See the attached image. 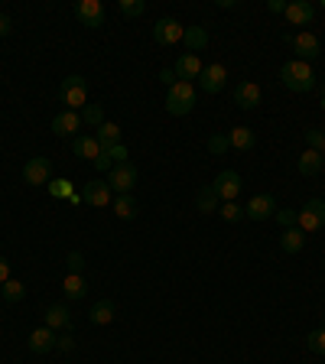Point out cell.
<instances>
[{"label": "cell", "instance_id": "cell-17", "mask_svg": "<svg viewBox=\"0 0 325 364\" xmlns=\"http://www.w3.org/2000/svg\"><path fill=\"white\" fill-rule=\"evenodd\" d=\"M55 341H59V332H53L49 326H43V329H33L26 345H30L33 355H49V351L55 348Z\"/></svg>", "mask_w": 325, "mask_h": 364}, {"label": "cell", "instance_id": "cell-31", "mask_svg": "<svg viewBox=\"0 0 325 364\" xmlns=\"http://www.w3.org/2000/svg\"><path fill=\"white\" fill-rule=\"evenodd\" d=\"M117 10H121L127 20H137V16H143L147 4H143V0H121V4H117Z\"/></svg>", "mask_w": 325, "mask_h": 364}, {"label": "cell", "instance_id": "cell-42", "mask_svg": "<svg viewBox=\"0 0 325 364\" xmlns=\"http://www.w3.org/2000/svg\"><path fill=\"white\" fill-rule=\"evenodd\" d=\"M55 348H59V351H72V348H75V338H72L69 332L59 335V341H55Z\"/></svg>", "mask_w": 325, "mask_h": 364}, {"label": "cell", "instance_id": "cell-39", "mask_svg": "<svg viewBox=\"0 0 325 364\" xmlns=\"http://www.w3.org/2000/svg\"><path fill=\"white\" fill-rule=\"evenodd\" d=\"M92 166H94L98 172H111V170H114V156H111V150H101V156L94 160Z\"/></svg>", "mask_w": 325, "mask_h": 364}, {"label": "cell", "instance_id": "cell-21", "mask_svg": "<svg viewBox=\"0 0 325 364\" xmlns=\"http://www.w3.org/2000/svg\"><path fill=\"white\" fill-rule=\"evenodd\" d=\"M46 326L53 329V332H59V329H65L69 332V326H72V312H69V306H49L46 309Z\"/></svg>", "mask_w": 325, "mask_h": 364}, {"label": "cell", "instance_id": "cell-29", "mask_svg": "<svg viewBox=\"0 0 325 364\" xmlns=\"http://www.w3.org/2000/svg\"><path fill=\"white\" fill-rule=\"evenodd\" d=\"M111 209H114V215H117V218L131 221V218H137V199H133V195H117Z\"/></svg>", "mask_w": 325, "mask_h": 364}, {"label": "cell", "instance_id": "cell-28", "mask_svg": "<svg viewBox=\"0 0 325 364\" xmlns=\"http://www.w3.org/2000/svg\"><path fill=\"white\" fill-rule=\"evenodd\" d=\"M228 140H231V150H254V143H257L250 127H234V131L228 133Z\"/></svg>", "mask_w": 325, "mask_h": 364}, {"label": "cell", "instance_id": "cell-13", "mask_svg": "<svg viewBox=\"0 0 325 364\" xmlns=\"http://www.w3.org/2000/svg\"><path fill=\"white\" fill-rule=\"evenodd\" d=\"M234 104H238L241 111H257L263 104V88L257 85V82H241V85L234 88Z\"/></svg>", "mask_w": 325, "mask_h": 364}, {"label": "cell", "instance_id": "cell-22", "mask_svg": "<svg viewBox=\"0 0 325 364\" xmlns=\"http://www.w3.org/2000/svg\"><path fill=\"white\" fill-rule=\"evenodd\" d=\"M302 244H306V231H299V228H283V234H280L283 254H299Z\"/></svg>", "mask_w": 325, "mask_h": 364}, {"label": "cell", "instance_id": "cell-2", "mask_svg": "<svg viewBox=\"0 0 325 364\" xmlns=\"http://www.w3.org/2000/svg\"><path fill=\"white\" fill-rule=\"evenodd\" d=\"M195 108V85L192 82H176L172 88H166V111L172 117H182Z\"/></svg>", "mask_w": 325, "mask_h": 364}, {"label": "cell", "instance_id": "cell-23", "mask_svg": "<svg viewBox=\"0 0 325 364\" xmlns=\"http://www.w3.org/2000/svg\"><path fill=\"white\" fill-rule=\"evenodd\" d=\"M114 316H117V309H114V302H111V299H98L92 306V312H88V319H92L94 326H111V322H114Z\"/></svg>", "mask_w": 325, "mask_h": 364}, {"label": "cell", "instance_id": "cell-14", "mask_svg": "<svg viewBox=\"0 0 325 364\" xmlns=\"http://www.w3.org/2000/svg\"><path fill=\"white\" fill-rule=\"evenodd\" d=\"M82 202H88L92 209H108V205H111V186H108V179H92V182H85Z\"/></svg>", "mask_w": 325, "mask_h": 364}, {"label": "cell", "instance_id": "cell-40", "mask_svg": "<svg viewBox=\"0 0 325 364\" xmlns=\"http://www.w3.org/2000/svg\"><path fill=\"white\" fill-rule=\"evenodd\" d=\"M111 156H114V166H117V163H131V160H127L131 153H127L124 143H117V147H111Z\"/></svg>", "mask_w": 325, "mask_h": 364}, {"label": "cell", "instance_id": "cell-9", "mask_svg": "<svg viewBox=\"0 0 325 364\" xmlns=\"http://www.w3.org/2000/svg\"><path fill=\"white\" fill-rule=\"evenodd\" d=\"M23 182L30 186H49L53 182V160L49 156H33L23 166Z\"/></svg>", "mask_w": 325, "mask_h": 364}, {"label": "cell", "instance_id": "cell-4", "mask_svg": "<svg viewBox=\"0 0 325 364\" xmlns=\"http://www.w3.org/2000/svg\"><path fill=\"white\" fill-rule=\"evenodd\" d=\"M322 225H325V202L322 199H309L299 211H296V228H299V231L312 234Z\"/></svg>", "mask_w": 325, "mask_h": 364}, {"label": "cell", "instance_id": "cell-36", "mask_svg": "<svg viewBox=\"0 0 325 364\" xmlns=\"http://www.w3.org/2000/svg\"><path fill=\"white\" fill-rule=\"evenodd\" d=\"M49 195H53V199H69L72 182L69 179H53V182H49Z\"/></svg>", "mask_w": 325, "mask_h": 364}, {"label": "cell", "instance_id": "cell-44", "mask_svg": "<svg viewBox=\"0 0 325 364\" xmlns=\"http://www.w3.org/2000/svg\"><path fill=\"white\" fill-rule=\"evenodd\" d=\"M267 7H270V13H287V0H270Z\"/></svg>", "mask_w": 325, "mask_h": 364}, {"label": "cell", "instance_id": "cell-26", "mask_svg": "<svg viewBox=\"0 0 325 364\" xmlns=\"http://www.w3.org/2000/svg\"><path fill=\"white\" fill-rule=\"evenodd\" d=\"M94 140L101 143V150H111L121 143V127L114 124V121H104V124L98 127V133H94Z\"/></svg>", "mask_w": 325, "mask_h": 364}, {"label": "cell", "instance_id": "cell-32", "mask_svg": "<svg viewBox=\"0 0 325 364\" xmlns=\"http://www.w3.org/2000/svg\"><path fill=\"white\" fill-rule=\"evenodd\" d=\"M218 215L234 225V221H241V218H244V209H241L238 202H221V205H218Z\"/></svg>", "mask_w": 325, "mask_h": 364}, {"label": "cell", "instance_id": "cell-8", "mask_svg": "<svg viewBox=\"0 0 325 364\" xmlns=\"http://www.w3.org/2000/svg\"><path fill=\"white\" fill-rule=\"evenodd\" d=\"M182 36H186V26L179 23L176 16H160V20H156L153 39L160 46H176V43H182Z\"/></svg>", "mask_w": 325, "mask_h": 364}, {"label": "cell", "instance_id": "cell-12", "mask_svg": "<svg viewBox=\"0 0 325 364\" xmlns=\"http://www.w3.org/2000/svg\"><path fill=\"white\" fill-rule=\"evenodd\" d=\"M225 85H228V69H225L221 62H211V65H205V69H202L199 88H202L205 94H218Z\"/></svg>", "mask_w": 325, "mask_h": 364}, {"label": "cell", "instance_id": "cell-10", "mask_svg": "<svg viewBox=\"0 0 325 364\" xmlns=\"http://www.w3.org/2000/svg\"><path fill=\"white\" fill-rule=\"evenodd\" d=\"M277 215V199H273L270 192H257L254 199L244 205V218H250V221H267V218Z\"/></svg>", "mask_w": 325, "mask_h": 364}, {"label": "cell", "instance_id": "cell-11", "mask_svg": "<svg viewBox=\"0 0 325 364\" xmlns=\"http://www.w3.org/2000/svg\"><path fill=\"white\" fill-rule=\"evenodd\" d=\"M241 186H244V182H241V176L234 170H221L215 176V182H211V189L218 192V199L221 202H238Z\"/></svg>", "mask_w": 325, "mask_h": 364}, {"label": "cell", "instance_id": "cell-5", "mask_svg": "<svg viewBox=\"0 0 325 364\" xmlns=\"http://www.w3.org/2000/svg\"><path fill=\"white\" fill-rule=\"evenodd\" d=\"M287 43L293 46L296 59H299V62H309V65H312V59H319V53H322L319 36H316V33H309V30L296 33V36H287Z\"/></svg>", "mask_w": 325, "mask_h": 364}, {"label": "cell", "instance_id": "cell-41", "mask_svg": "<svg viewBox=\"0 0 325 364\" xmlns=\"http://www.w3.org/2000/svg\"><path fill=\"white\" fill-rule=\"evenodd\" d=\"M273 218H277L283 228H296V211H277Z\"/></svg>", "mask_w": 325, "mask_h": 364}, {"label": "cell", "instance_id": "cell-16", "mask_svg": "<svg viewBox=\"0 0 325 364\" xmlns=\"http://www.w3.org/2000/svg\"><path fill=\"white\" fill-rule=\"evenodd\" d=\"M202 69H205V65H202V59L195 53H182L176 59V65H172V72H176V78L179 82H199V75H202Z\"/></svg>", "mask_w": 325, "mask_h": 364}, {"label": "cell", "instance_id": "cell-35", "mask_svg": "<svg viewBox=\"0 0 325 364\" xmlns=\"http://www.w3.org/2000/svg\"><path fill=\"white\" fill-rule=\"evenodd\" d=\"M82 121L92 127H101L104 124V111H101V104H85V114H82Z\"/></svg>", "mask_w": 325, "mask_h": 364}, {"label": "cell", "instance_id": "cell-34", "mask_svg": "<svg viewBox=\"0 0 325 364\" xmlns=\"http://www.w3.org/2000/svg\"><path fill=\"white\" fill-rule=\"evenodd\" d=\"M306 345H309V351H316V355H325V329H312V332L306 335Z\"/></svg>", "mask_w": 325, "mask_h": 364}, {"label": "cell", "instance_id": "cell-1", "mask_svg": "<svg viewBox=\"0 0 325 364\" xmlns=\"http://www.w3.org/2000/svg\"><path fill=\"white\" fill-rule=\"evenodd\" d=\"M280 82H283V88H290V92L306 94V92H312V88H316V69H312L309 62L290 59V62L280 69Z\"/></svg>", "mask_w": 325, "mask_h": 364}, {"label": "cell", "instance_id": "cell-33", "mask_svg": "<svg viewBox=\"0 0 325 364\" xmlns=\"http://www.w3.org/2000/svg\"><path fill=\"white\" fill-rule=\"evenodd\" d=\"M209 150L215 156H225L228 150H231V140H228V133H211V137H209Z\"/></svg>", "mask_w": 325, "mask_h": 364}, {"label": "cell", "instance_id": "cell-19", "mask_svg": "<svg viewBox=\"0 0 325 364\" xmlns=\"http://www.w3.org/2000/svg\"><path fill=\"white\" fill-rule=\"evenodd\" d=\"M296 170H299V176H306V179L319 176V172L325 170V156L316 153V150H302L299 160H296Z\"/></svg>", "mask_w": 325, "mask_h": 364}, {"label": "cell", "instance_id": "cell-46", "mask_svg": "<svg viewBox=\"0 0 325 364\" xmlns=\"http://www.w3.org/2000/svg\"><path fill=\"white\" fill-rule=\"evenodd\" d=\"M7 33H10V16H7V13H0V39L7 36Z\"/></svg>", "mask_w": 325, "mask_h": 364}, {"label": "cell", "instance_id": "cell-38", "mask_svg": "<svg viewBox=\"0 0 325 364\" xmlns=\"http://www.w3.org/2000/svg\"><path fill=\"white\" fill-rule=\"evenodd\" d=\"M65 264H69V273H82V277H85V254H82V250H69Z\"/></svg>", "mask_w": 325, "mask_h": 364}, {"label": "cell", "instance_id": "cell-15", "mask_svg": "<svg viewBox=\"0 0 325 364\" xmlns=\"http://www.w3.org/2000/svg\"><path fill=\"white\" fill-rule=\"evenodd\" d=\"M82 114L78 111H59V114L53 117V133L55 137H78V131H82Z\"/></svg>", "mask_w": 325, "mask_h": 364}, {"label": "cell", "instance_id": "cell-43", "mask_svg": "<svg viewBox=\"0 0 325 364\" xmlns=\"http://www.w3.org/2000/svg\"><path fill=\"white\" fill-rule=\"evenodd\" d=\"M160 82H162L166 88H172V85L179 82V78H176V72H172V69H162V72H160Z\"/></svg>", "mask_w": 325, "mask_h": 364}, {"label": "cell", "instance_id": "cell-6", "mask_svg": "<svg viewBox=\"0 0 325 364\" xmlns=\"http://www.w3.org/2000/svg\"><path fill=\"white\" fill-rule=\"evenodd\" d=\"M108 186H111V192H117V195H131L133 189H137V166L117 163L108 176Z\"/></svg>", "mask_w": 325, "mask_h": 364}, {"label": "cell", "instance_id": "cell-37", "mask_svg": "<svg viewBox=\"0 0 325 364\" xmlns=\"http://www.w3.org/2000/svg\"><path fill=\"white\" fill-rule=\"evenodd\" d=\"M306 143H309V150H316V153L325 156V131H306Z\"/></svg>", "mask_w": 325, "mask_h": 364}, {"label": "cell", "instance_id": "cell-18", "mask_svg": "<svg viewBox=\"0 0 325 364\" xmlns=\"http://www.w3.org/2000/svg\"><path fill=\"white\" fill-rule=\"evenodd\" d=\"M287 20L293 26H309L316 20V7L309 0H293V4H287Z\"/></svg>", "mask_w": 325, "mask_h": 364}, {"label": "cell", "instance_id": "cell-27", "mask_svg": "<svg viewBox=\"0 0 325 364\" xmlns=\"http://www.w3.org/2000/svg\"><path fill=\"white\" fill-rule=\"evenodd\" d=\"M218 205H221V199H218V192L211 186H202L199 195H195V209L202 211V215H211V211H218Z\"/></svg>", "mask_w": 325, "mask_h": 364}, {"label": "cell", "instance_id": "cell-24", "mask_svg": "<svg viewBox=\"0 0 325 364\" xmlns=\"http://www.w3.org/2000/svg\"><path fill=\"white\" fill-rule=\"evenodd\" d=\"M62 293H65V299H85V293H88L85 277L82 273H69L62 280Z\"/></svg>", "mask_w": 325, "mask_h": 364}, {"label": "cell", "instance_id": "cell-20", "mask_svg": "<svg viewBox=\"0 0 325 364\" xmlns=\"http://www.w3.org/2000/svg\"><path fill=\"white\" fill-rule=\"evenodd\" d=\"M72 150H75L78 160H88V163H94L101 156V143L94 137H75L72 140Z\"/></svg>", "mask_w": 325, "mask_h": 364}, {"label": "cell", "instance_id": "cell-7", "mask_svg": "<svg viewBox=\"0 0 325 364\" xmlns=\"http://www.w3.org/2000/svg\"><path fill=\"white\" fill-rule=\"evenodd\" d=\"M75 16H78V23L88 26V30H101V26L108 23V13L101 7V0H78Z\"/></svg>", "mask_w": 325, "mask_h": 364}, {"label": "cell", "instance_id": "cell-25", "mask_svg": "<svg viewBox=\"0 0 325 364\" xmlns=\"http://www.w3.org/2000/svg\"><path fill=\"white\" fill-rule=\"evenodd\" d=\"M182 43H186V49H189V53H195V55H199L202 49L209 46V30H205V26H189V30H186V36H182Z\"/></svg>", "mask_w": 325, "mask_h": 364}, {"label": "cell", "instance_id": "cell-45", "mask_svg": "<svg viewBox=\"0 0 325 364\" xmlns=\"http://www.w3.org/2000/svg\"><path fill=\"white\" fill-rule=\"evenodd\" d=\"M10 280V264H7V257H0V283H7Z\"/></svg>", "mask_w": 325, "mask_h": 364}, {"label": "cell", "instance_id": "cell-47", "mask_svg": "<svg viewBox=\"0 0 325 364\" xmlns=\"http://www.w3.org/2000/svg\"><path fill=\"white\" fill-rule=\"evenodd\" d=\"M322 7H325V4H322Z\"/></svg>", "mask_w": 325, "mask_h": 364}, {"label": "cell", "instance_id": "cell-3", "mask_svg": "<svg viewBox=\"0 0 325 364\" xmlns=\"http://www.w3.org/2000/svg\"><path fill=\"white\" fill-rule=\"evenodd\" d=\"M59 101L65 104V111H82L88 104V82L82 75H69L59 85Z\"/></svg>", "mask_w": 325, "mask_h": 364}, {"label": "cell", "instance_id": "cell-30", "mask_svg": "<svg viewBox=\"0 0 325 364\" xmlns=\"http://www.w3.org/2000/svg\"><path fill=\"white\" fill-rule=\"evenodd\" d=\"M0 296H4V299H7V302H20V299H23V296H26V287H23V283H20V280H13V277H10L7 283H0Z\"/></svg>", "mask_w": 325, "mask_h": 364}]
</instances>
